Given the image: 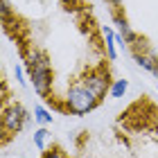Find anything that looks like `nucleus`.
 I'll use <instances>...</instances> for the list:
<instances>
[{
	"label": "nucleus",
	"mask_w": 158,
	"mask_h": 158,
	"mask_svg": "<svg viewBox=\"0 0 158 158\" xmlns=\"http://www.w3.org/2000/svg\"><path fill=\"white\" fill-rule=\"evenodd\" d=\"M106 2H109V5H113V7H115V9H118V7L122 5V0H106Z\"/></svg>",
	"instance_id": "13"
},
{
	"label": "nucleus",
	"mask_w": 158,
	"mask_h": 158,
	"mask_svg": "<svg viewBox=\"0 0 158 158\" xmlns=\"http://www.w3.org/2000/svg\"><path fill=\"white\" fill-rule=\"evenodd\" d=\"M27 122H30V113L25 111L23 104L14 102L2 109V129L7 133H20Z\"/></svg>",
	"instance_id": "3"
},
{
	"label": "nucleus",
	"mask_w": 158,
	"mask_h": 158,
	"mask_svg": "<svg viewBox=\"0 0 158 158\" xmlns=\"http://www.w3.org/2000/svg\"><path fill=\"white\" fill-rule=\"evenodd\" d=\"M34 122H39L41 127H48V124H52V113H50L45 106H41L36 104L34 106Z\"/></svg>",
	"instance_id": "9"
},
{
	"label": "nucleus",
	"mask_w": 158,
	"mask_h": 158,
	"mask_svg": "<svg viewBox=\"0 0 158 158\" xmlns=\"http://www.w3.org/2000/svg\"><path fill=\"white\" fill-rule=\"evenodd\" d=\"M99 104V97L93 93L84 81H77L68 88L66 93V109L73 115H86Z\"/></svg>",
	"instance_id": "2"
},
{
	"label": "nucleus",
	"mask_w": 158,
	"mask_h": 158,
	"mask_svg": "<svg viewBox=\"0 0 158 158\" xmlns=\"http://www.w3.org/2000/svg\"><path fill=\"white\" fill-rule=\"evenodd\" d=\"M102 34H104V41H106V54H109L111 61L118 59V50H115V30L111 27H102Z\"/></svg>",
	"instance_id": "7"
},
{
	"label": "nucleus",
	"mask_w": 158,
	"mask_h": 158,
	"mask_svg": "<svg viewBox=\"0 0 158 158\" xmlns=\"http://www.w3.org/2000/svg\"><path fill=\"white\" fill-rule=\"evenodd\" d=\"M81 81L86 84V86H88V88L93 90V93H95V95L99 97V99H102L104 95H106V93H111V75H109V70H106V68H102V66H99V68H93V70H88V73H86L84 75V79H81Z\"/></svg>",
	"instance_id": "4"
},
{
	"label": "nucleus",
	"mask_w": 158,
	"mask_h": 158,
	"mask_svg": "<svg viewBox=\"0 0 158 158\" xmlns=\"http://www.w3.org/2000/svg\"><path fill=\"white\" fill-rule=\"evenodd\" d=\"M32 138H34V147H36L39 152H48V138H50V131H48L45 127L36 129Z\"/></svg>",
	"instance_id": "8"
},
{
	"label": "nucleus",
	"mask_w": 158,
	"mask_h": 158,
	"mask_svg": "<svg viewBox=\"0 0 158 158\" xmlns=\"http://www.w3.org/2000/svg\"><path fill=\"white\" fill-rule=\"evenodd\" d=\"M133 61L138 63L142 70L152 73L158 79V56L156 54H149V52H133Z\"/></svg>",
	"instance_id": "6"
},
{
	"label": "nucleus",
	"mask_w": 158,
	"mask_h": 158,
	"mask_svg": "<svg viewBox=\"0 0 158 158\" xmlns=\"http://www.w3.org/2000/svg\"><path fill=\"white\" fill-rule=\"evenodd\" d=\"M25 66H27V73H30V79L34 84V90L39 93L41 97L45 99H52V66H50V59L45 52L41 50H27L25 54Z\"/></svg>",
	"instance_id": "1"
},
{
	"label": "nucleus",
	"mask_w": 158,
	"mask_h": 158,
	"mask_svg": "<svg viewBox=\"0 0 158 158\" xmlns=\"http://www.w3.org/2000/svg\"><path fill=\"white\" fill-rule=\"evenodd\" d=\"M113 25H115V32H118V41L120 45H135V43H140L138 34L133 32V27L129 25V20L122 16V14H113Z\"/></svg>",
	"instance_id": "5"
},
{
	"label": "nucleus",
	"mask_w": 158,
	"mask_h": 158,
	"mask_svg": "<svg viewBox=\"0 0 158 158\" xmlns=\"http://www.w3.org/2000/svg\"><path fill=\"white\" fill-rule=\"evenodd\" d=\"M41 158H68V154L61 152L59 147H52V149H48V152H43Z\"/></svg>",
	"instance_id": "11"
},
{
	"label": "nucleus",
	"mask_w": 158,
	"mask_h": 158,
	"mask_svg": "<svg viewBox=\"0 0 158 158\" xmlns=\"http://www.w3.org/2000/svg\"><path fill=\"white\" fill-rule=\"evenodd\" d=\"M127 88H129V81H127V79H115V81L111 84V97H115V99L124 97Z\"/></svg>",
	"instance_id": "10"
},
{
	"label": "nucleus",
	"mask_w": 158,
	"mask_h": 158,
	"mask_svg": "<svg viewBox=\"0 0 158 158\" xmlns=\"http://www.w3.org/2000/svg\"><path fill=\"white\" fill-rule=\"evenodd\" d=\"M14 73H16V79H18V84H20V86H25V84H27V79H25V70H23V66H16V68H14Z\"/></svg>",
	"instance_id": "12"
}]
</instances>
